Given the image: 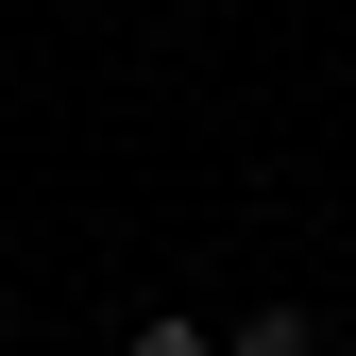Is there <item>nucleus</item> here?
Instances as JSON below:
<instances>
[{
    "mask_svg": "<svg viewBox=\"0 0 356 356\" xmlns=\"http://www.w3.org/2000/svg\"><path fill=\"white\" fill-rule=\"evenodd\" d=\"M238 356H323V323H305V305H254V323H238Z\"/></svg>",
    "mask_w": 356,
    "mask_h": 356,
    "instance_id": "1",
    "label": "nucleus"
},
{
    "mask_svg": "<svg viewBox=\"0 0 356 356\" xmlns=\"http://www.w3.org/2000/svg\"><path fill=\"white\" fill-rule=\"evenodd\" d=\"M119 356H204V323H136V339H119Z\"/></svg>",
    "mask_w": 356,
    "mask_h": 356,
    "instance_id": "2",
    "label": "nucleus"
}]
</instances>
